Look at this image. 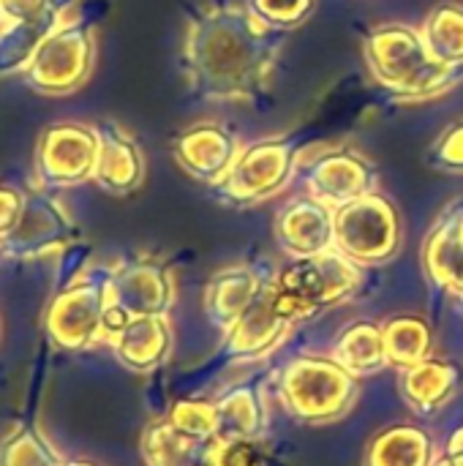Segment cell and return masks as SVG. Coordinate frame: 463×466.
I'll return each mask as SVG.
<instances>
[{"instance_id":"d6a6232c","label":"cell","mask_w":463,"mask_h":466,"mask_svg":"<svg viewBox=\"0 0 463 466\" xmlns=\"http://www.w3.org/2000/svg\"><path fill=\"white\" fill-rule=\"evenodd\" d=\"M22 205H25V191L0 183V240L14 229V224L22 213Z\"/></svg>"},{"instance_id":"603a6c76","label":"cell","mask_w":463,"mask_h":466,"mask_svg":"<svg viewBox=\"0 0 463 466\" xmlns=\"http://www.w3.org/2000/svg\"><path fill=\"white\" fill-rule=\"evenodd\" d=\"M213 448L216 440H194L177 431L169 420L153 423L142 440L147 466H199L213 459Z\"/></svg>"},{"instance_id":"d6986e66","label":"cell","mask_w":463,"mask_h":466,"mask_svg":"<svg viewBox=\"0 0 463 466\" xmlns=\"http://www.w3.org/2000/svg\"><path fill=\"white\" fill-rule=\"evenodd\" d=\"M265 279L248 265H232L218 270L205 287V314L218 330H229L240 314L254 303Z\"/></svg>"},{"instance_id":"5bb4252c","label":"cell","mask_w":463,"mask_h":466,"mask_svg":"<svg viewBox=\"0 0 463 466\" xmlns=\"http://www.w3.org/2000/svg\"><path fill=\"white\" fill-rule=\"evenodd\" d=\"M292 319L278 309L270 281L259 289L254 303L240 314V319L224 333V350L235 360H262L267 358L292 330Z\"/></svg>"},{"instance_id":"ffe728a7","label":"cell","mask_w":463,"mask_h":466,"mask_svg":"<svg viewBox=\"0 0 463 466\" xmlns=\"http://www.w3.org/2000/svg\"><path fill=\"white\" fill-rule=\"evenodd\" d=\"M461 380L463 371L458 363L428 358L412 369H404V374L398 380V390L415 412L431 415V412L442 410L458 393Z\"/></svg>"},{"instance_id":"9c48e42d","label":"cell","mask_w":463,"mask_h":466,"mask_svg":"<svg viewBox=\"0 0 463 466\" xmlns=\"http://www.w3.org/2000/svg\"><path fill=\"white\" fill-rule=\"evenodd\" d=\"M98 161L96 126L52 123L41 131L35 145L38 188H68L93 180Z\"/></svg>"},{"instance_id":"5b68a950","label":"cell","mask_w":463,"mask_h":466,"mask_svg":"<svg viewBox=\"0 0 463 466\" xmlns=\"http://www.w3.org/2000/svg\"><path fill=\"white\" fill-rule=\"evenodd\" d=\"M96 63V30L90 22L71 19L44 33L22 74L41 96H68L79 90Z\"/></svg>"},{"instance_id":"52a82bcc","label":"cell","mask_w":463,"mask_h":466,"mask_svg":"<svg viewBox=\"0 0 463 466\" xmlns=\"http://www.w3.org/2000/svg\"><path fill=\"white\" fill-rule=\"evenodd\" d=\"M401 218L377 188L336 208V248L357 265H385L398 254Z\"/></svg>"},{"instance_id":"74e56055","label":"cell","mask_w":463,"mask_h":466,"mask_svg":"<svg viewBox=\"0 0 463 466\" xmlns=\"http://www.w3.org/2000/svg\"><path fill=\"white\" fill-rule=\"evenodd\" d=\"M461 303H463V300H461Z\"/></svg>"},{"instance_id":"7402d4cb","label":"cell","mask_w":463,"mask_h":466,"mask_svg":"<svg viewBox=\"0 0 463 466\" xmlns=\"http://www.w3.org/2000/svg\"><path fill=\"white\" fill-rule=\"evenodd\" d=\"M338 366H344L352 377H371L377 371H382L388 363V352H385V339H382V325L377 322H352L347 325L333 347L330 355Z\"/></svg>"},{"instance_id":"8992f818","label":"cell","mask_w":463,"mask_h":466,"mask_svg":"<svg viewBox=\"0 0 463 466\" xmlns=\"http://www.w3.org/2000/svg\"><path fill=\"white\" fill-rule=\"evenodd\" d=\"M297 158L300 150L292 139H259L248 147H240L229 172L210 188L216 199L232 208L265 202L295 180Z\"/></svg>"},{"instance_id":"836d02e7","label":"cell","mask_w":463,"mask_h":466,"mask_svg":"<svg viewBox=\"0 0 463 466\" xmlns=\"http://www.w3.org/2000/svg\"><path fill=\"white\" fill-rule=\"evenodd\" d=\"M445 456L463 461V426L458 429V431H453V437L448 440V451H445Z\"/></svg>"},{"instance_id":"2e32d148","label":"cell","mask_w":463,"mask_h":466,"mask_svg":"<svg viewBox=\"0 0 463 466\" xmlns=\"http://www.w3.org/2000/svg\"><path fill=\"white\" fill-rule=\"evenodd\" d=\"M98 134V161L93 180L112 197H128L145 183V153L139 142L115 120L96 123Z\"/></svg>"},{"instance_id":"277c9868","label":"cell","mask_w":463,"mask_h":466,"mask_svg":"<svg viewBox=\"0 0 463 466\" xmlns=\"http://www.w3.org/2000/svg\"><path fill=\"white\" fill-rule=\"evenodd\" d=\"M278 396L289 415L303 423L325 426L344 418L357 399V377L325 355L292 360L278 380Z\"/></svg>"},{"instance_id":"d4e9b609","label":"cell","mask_w":463,"mask_h":466,"mask_svg":"<svg viewBox=\"0 0 463 466\" xmlns=\"http://www.w3.org/2000/svg\"><path fill=\"white\" fill-rule=\"evenodd\" d=\"M382 339H385L388 363L398 366L401 371L434 358V330L418 314L390 317L382 325Z\"/></svg>"},{"instance_id":"8fae6325","label":"cell","mask_w":463,"mask_h":466,"mask_svg":"<svg viewBox=\"0 0 463 466\" xmlns=\"http://www.w3.org/2000/svg\"><path fill=\"white\" fill-rule=\"evenodd\" d=\"M104 279L106 270L101 276H85L55 295L44 317V328L55 344L65 350H85L96 341H104Z\"/></svg>"},{"instance_id":"d590c367","label":"cell","mask_w":463,"mask_h":466,"mask_svg":"<svg viewBox=\"0 0 463 466\" xmlns=\"http://www.w3.org/2000/svg\"><path fill=\"white\" fill-rule=\"evenodd\" d=\"M63 466H96V464H90V461H71V464H63Z\"/></svg>"},{"instance_id":"44dd1931","label":"cell","mask_w":463,"mask_h":466,"mask_svg":"<svg viewBox=\"0 0 463 466\" xmlns=\"http://www.w3.org/2000/svg\"><path fill=\"white\" fill-rule=\"evenodd\" d=\"M216 415H218L216 442L262 440L270 420L265 393L257 385H237L229 393H224L216 401Z\"/></svg>"},{"instance_id":"cb8c5ba5","label":"cell","mask_w":463,"mask_h":466,"mask_svg":"<svg viewBox=\"0 0 463 466\" xmlns=\"http://www.w3.org/2000/svg\"><path fill=\"white\" fill-rule=\"evenodd\" d=\"M434 442L418 426H390L366 451V466H431Z\"/></svg>"},{"instance_id":"f546056e","label":"cell","mask_w":463,"mask_h":466,"mask_svg":"<svg viewBox=\"0 0 463 466\" xmlns=\"http://www.w3.org/2000/svg\"><path fill=\"white\" fill-rule=\"evenodd\" d=\"M428 164L448 175H463V120L448 126L428 150Z\"/></svg>"},{"instance_id":"1f68e13d","label":"cell","mask_w":463,"mask_h":466,"mask_svg":"<svg viewBox=\"0 0 463 466\" xmlns=\"http://www.w3.org/2000/svg\"><path fill=\"white\" fill-rule=\"evenodd\" d=\"M52 0H0L3 25H38L49 19Z\"/></svg>"},{"instance_id":"e0dca14e","label":"cell","mask_w":463,"mask_h":466,"mask_svg":"<svg viewBox=\"0 0 463 466\" xmlns=\"http://www.w3.org/2000/svg\"><path fill=\"white\" fill-rule=\"evenodd\" d=\"M423 268L431 284L463 300V202H453L428 232Z\"/></svg>"},{"instance_id":"e575fe53","label":"cell","mask_w":463,"mask_h":466,"mask_svg":"<svg viewBox=\"0 0 463 466\" xmlns=\"http://www.w3.org/2000/svg\"><path fill=\"white\" fill-rule=\"evenodd\" d=\"M431 466H463V461H458V459H450V456H442V459H434V464Z\"/></svg>"},{"instance_id":"4316f807","label":"cell","mask_w":463,"mask_h":466,"mask_svg":"<svg viewBox=\"0 0 463 466\" xmlns=\"http://www.w3.org/2000/svg\"><path fill=\"white\" fill-rule=\"evenodd\" d=\"M0 466H63V459L33 423H25L3 440Z\"/></svg>"},{"instance_id":"8d00e7d4","label":"cell","mask_w":463,"mask_h":466,"mask_svg":"<svg viewBox=\"0 0 463 466\" xmlns=\"http://www.w3.org/2000/svg\"><path fill=\"white\" fill-rule=\"evenodd\" d=\"M0 25H3V8H0Z\"/></svg>"},{"instance_id":"4fadbf2b","label":"cell","mask_w":463,"mask_h":466,"mask_svg":"<svg viewBox=\"0 0 463 466\" xmlns=\"http://www.w3.org/2000/svg\"><path fill=\"white\" fill-rule=\"evenodd\" d=\"M276 238L289 259L325 254L336 248V208L308 194L289 197L276 216Z\"/></svg>"},{"instance_id":"ac0fdd59","label":"cell","mask_w":463,"mask_h":466,"mask_svg":"<svg viewBox=\"0 0 463 466\" xmlns=\"http://www.w3.org/2000/svg\"><path fill=\"white\" fill-rule=\"evenodd\" d=\"M117 360L134 371L161 366L172 352V325L166 317H134L106 341Z\"/></svg>"},{"instance_id":"83f0119b","label":"cell","mask_w":463,"mask_h":466,"mask_svg":"<svg viewBox=\"0 0 463 466\" xmlns=\"http://www.w3.org/2000/svg\"><path fill=\"white\" fill-rule=\"evenodd\" d=\"M177 431L194 437V440H216L218 429V415H216V401L205 399H183L172 407L166 418Z\"/></svg>"},{"instance_id":"7a4b0ae2","label":"cell","mask_w":463,"mask_h":466,"mask_svg":"<svg viewBox=\"0 0 463 466\" xmlns=\"http://www.w3.org/2000/svg\"><path fill=\"white\" fill-rule=\"evenodd\" d=\"M363 57L374 82L398 101H426L463 82V66L439 63L420 27L407 22L377 25L363 41Z\"/></svg>"},{"instance_id":"30bf717a","label":"cell","mask_w":463,"mask_h":466,"mask_svg":"<svg viewBox=\"0 0 463 466\" xmlns=\"http://www.w3.org/2000/svg\"><path fill=\"white\" fill-rule=\"evenodd\" d=\"M106 309L123 317H166L175 303V281L169 268L156 257L123 259L106 270Z\"/></svg>"},{"instance_id":"f1b7e54d","label":"cell","mask_w":463,"mask_h":466,"mask_svg":"<svg viewBox=\"0 0 463 466\" xmlns=\"http://www.w3.org/2000/svg\"><path fill=\"white\" fill-rule=\"evenodd\" d=\"M246 5L262 22L281 27V30H292L303 25L314 11V0H246Z\"/></svg>"},{"instance_id":"ba28073f","label":"cell","mask_w":463,"mask_h":466,"mask_svg":"<svg viewBox=\"0 0 463 466\" xmlns=\"http://www.w3.org/2000/svg\"><path fill=\"white\" fill-rule=\"evenodd\" d=\"M295 180L303 186V194L330 208H341L379 188L377 167L363 153L347 145L325 147L322 153H314L311 158L300 153Z\"/></svg>"},{"instance_id":"484cf974","label":"cell","mask_w":463,"mask_h":466,"mask_svg":"<svg viewBox=\"0 0 463 466\" xmlns=\"http://www.w3.org/2000/svg\"><path fill=\"white\" fill-rule=\"evenodd\" d=\"M420 35L439 63L463 66V5L439 3L420 22Z\"/></svg>"},{"instance_id":"7c38bea8","label":"cell","mask_w":463,"mask_h":466,"mask_svg":"<svg viewBox=\"0 0 463 466\" xmlns=\"http://www.w3.org/2000/svg\"><path fill=\"white\" fill-rule=\"evenodd\" d=\"M76 238L79 229L65 208L44 188H30L25 191V205L14 229L0 240V257L35 259L49 251L65 248Z\"/></svg>"},{"instance_id":"3957f363","label":"cell","mask_w":463,"mask_h":466,"mask_svg":"<svg viewBox=\"0 0 463 466\" xmlns=\"http://www.w3.org/2000/svg\"><path fill=\"white\" fill-rule=\"evenodd\" d=\"M357 284L360 265L338 248L317 257L289 259V265H284L278 276L270 279L273 298L292 322L311 319L325 309L338 306L341 300L355 295Z\"/></svg>"},{"instance_id":"4dcf8cb0","label":"cell","mask_w":463,"mask_h":466,"mask_svg":"<svg viewBox=\"0 0 463 466\" xmlns=\"http://www.w3.org/2000/svg\"><path fill=\"white\" fill-rule=\"evenodd\" d=\"M213 464L267 466V456H265L259 440H232V442H216V448H213Z\"/></svg>"},{"instance_id":"6da1fadb","label":"cell","mask_w":463,"mask_h":466,"mask_svg":"<svg viewBox=\"0 0 463 466\" xmlns=\"http://www.w3.org/2000/svg\"><path fill=\"white\" fill-rule=\"evenodd\" d=\"M289 30L262 22L246 3L218 0L188 16L183 68L196 96L207 101H248L259 96L281 57Z\"/></svg>"},{"instance_id":"9a60e30c","label":"cell","mask_w":463,"mask_h":466,"mask_svg":"<svg viewBox=\"0 0 463 466\" xmlns=\"http://www.w3.org/2000/svg\"><path fill=\"white\" fill-rule=\"evenodd\" d=\"M172 153L186 175L207 186H216L235 164L240 142L226 126L207 120L180 131L172 142Z\"/></svg>"}]
</instances>
